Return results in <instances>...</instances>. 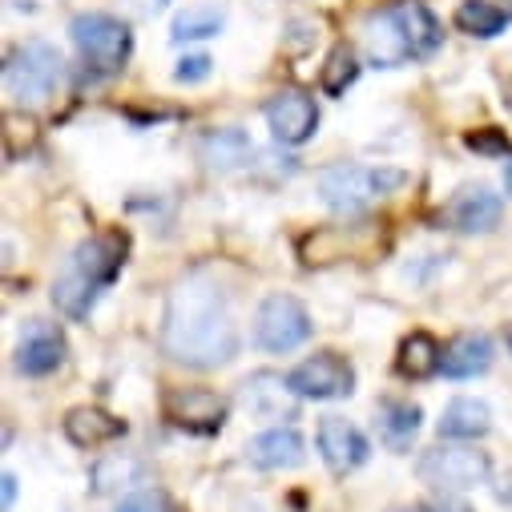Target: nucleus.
<instances>
[{"label":"nucleus","instance_id":"nucleus-1","mask_svg":"<svg viewBox=\"0 0 512 512\" xmlns=\"http://www.w3.org/2000/svg\"><path fill=\"white\" fill-rule=\"evenodd\" d=\"M238 347H242V335H238L226 291L202 271L178 279L162 315V351L174 363L210 371L230 363Z\"/></svg>","mask_w":512,"mask_h":512},{"label":"nucleus","instance_id":"nucleus-2","mask_svg":"<svg viewBox=\"0 0 512 512\" xmlns=\"http://www.w3.org/2000/svg\"><path fill=\"white\" fill-rule=\"evenodd\" d=\"M125 267V238L121 234H97L85 238L73 254L65 271L53 283V303L61 315L69 319H85L93 311V303L101 299V291L121 275Z\"/></svg>","mask_w":512,"mask_h":512},{"label":"nucleus","instance_id":"nucleus-3","mask_svg":"<svg viewBox=\"0 0 512 512\" xmlns=\"http://www.w3.org/2000/svg\"><path fill=\"white\" fill-rule=\"evenodd\" d=\"M61 73H65V61L49 41H25L21 49H13L5 65V93L13 97V105L37 109L57 93Z\"/></svg>","mask_w":512,"mask_h":512},{"label":"nucleus","instance_id":"nucleus-4","mask_svg":"<svg viewBox=\"0 0 512 512\" xmlns=\"http://www.w3.org/2000/svg\"><path fill=\"white\" fill-rule=\"evenodd\" d=\"M69 37H73L81 61H85L93 73H101V77L121 73L125 61H130V53H134V33H130V25L117 21V17H109V13H81V17H73Z\"/></svg>","mask_w":512,"mask_h":512},{"label":"nucleus","instance_id":"nucleus-5","mask_svg":"<svg viewBox=\"0 0 512 512\" xmlns=\"http://www.w3.org/2000/svg\"><path fill=\"white\" fill-rule=\"evenodd\" d=\"M404 182H408L404 170H371V166H347V162H339V166H327L319 174V198L331 210H339V214H355L367 202L400 190Z\"/></svg>","mask_w":512,"mask_h":512},{"label":"nucleus","instance_id":"nucleus-6","mask_svg":"<svg viewBox=\"0 0 512 512\" xmlns=\"http://www.w3.org/2000/svg\"><path fill=\"white\" fill-rule=\"evenodd\" d=\"M315 323H311V311L295 299V295H267L254 311V343L271 355H287L295 347H303L311 339Z\"/></svg>","mask_w":512,"mask_h":512},{"label":"nucleus","instance_id":"nucleus-7","mask_svg":"<svg viewBox=\"0 0 512 512\" xmlns=\"http://www.w3.org/2000/svg\"><path fill=\"white\" fill-rule=\"evenodd\" d=\"M416 472L436 492H468L488 480V456L476 448H432L420 456Z\"/></svg>","mask_w":512,"mask_h":512},{"label":"nucleus","instance_id":"nucleus-8","mask_svg":"<svg viewBox=\"0 0 512 512\" xmlns=\"http://www.w3.org/2000/svg\"><path fill=\"white\" fill-rule=\"evenodd\" d=\"M287 379L299 392V400H343L355 392V371L339 351H319L303 359Z\"/></svg>","mask_w":512,"mask_h":512},{"label":"nucleus","instance_id":"nucleus-9","mask_svg":"<svg viewBox=\"0 0 512 512\" xmlns=\"http://www.w3.org/2000/svg\"><path fill=\"white\" fill-rule=\"evenodd\" d=\"M162 412L170 424H178L194 436H210L226 424V400L210 388H170L162 396Z\"/></svg>","mask_w":512,"mask_h":512},{"label":"nucleus","instance_id":"nucleus-10","mask_svg":"<svg viewBox=\"0 0 512 512\" xmlns=\"http://www.w3.org/2000/svg\"><path fill=\"white\" fill-rule=\"evenodd\" d=\"M267 125L271 134L283 142V146H303L315 138L319 130V109L315 101L303 93V89H279L271 101H267Z\"/></svg>","mask_w":512,"mask_h":512},{"label":"nucleus","instance_id":"nucleus-11","mask_svg":"<svg viewBox=\"0 0 512 512\" xmlns=\"http://www.w3.org/2000/svg\"><path fill=\"white\" fill-rule=\"evenodd\" d=\"M315 444H319V456H323V464L335 472V476H347V472H355L367 456H371V444H367V436L351 424V420H343V416H327V420H319V432H315Z\"/></svg>","mask_w":512,"mask_h":512},{"label":"nucleus","instance_id":"nucleus-12","mask_svg":"<svg viewBox=\"0 0 512 512\" xmlns=\"http://www.w3.org/2000/svg\"><path fill=\"white\" fill-rule=\"evenodd\" d=\"M363 41H367V61L379 65V69H396V65L412 61V45H408V33H404V21H400L396 5L367 17Z\"/></svg>","mask_w":512,"mask_h":512},{"label":"nucleus","instance_id":"nucleus-13","mask_svg":"<svg viewBox=\"0 0 512 512\" xmlns=\"http://www.w3.org/2000/svg\"><path fill=\"white\" fill-rule=\"evenodd\" d=\"M242 408L254 416V420H291L295 412V400L299 392L291 388V379L283 375H271V371H259L242 383Z\"/></svg>","mask_w":512,"mask_h":512},{"label":"nucleus","instance_id":"nucleus-14","mask_svg":"<svg viewBox=\"0 0 512 512\" xmlns=\"http://www.w3.org/2000/svg\"><path fill=\"white\" fill-rule=\"evenodd\" d=\"M65 335L41 319H29L21 343H17V371L21 375H53L61 363H65Z\"/></svg>","mask_w":512,"mask_h":512},{"label":"nucleus","instance_id":"nucleus-15","mask_svg":"<svg viewBox=\"0 0 512 512\" xmlns=\"http://www.w3.org/2000/svg\"><path fill=\"white\" fill-rule=\"evenodd\" d=\"M504 214V202L500 194H492L488 186H464L452 202H448V222L464 234H484L500 222Z\"/></svg>","mask_w":512,"mask_h":512},{"label":"nucleus","instance_id":"nucleus-16","mask_svg":"<svg viewBox=\"0 0 512 512\" xmlns=\"http://www.w3.org/2000/svg\"><path fill=\"white\" fill-rule=\"evenodd\" d=\"M250 460L267 468V472H287V468H299L307 460V444L295 428H271L263 436H254L250 440Z\"/></svg>","mask_w":512,"mask_h":512},{"label":"nucleus","instance_id":"nucleus-17","mask_svg":"<svg viewBox=\"0 0 512 512\" xmlns=\"http://www.w3.org/2000/svg\"><path fill=\"white\" fill-rule=\"evenodd\" d=\"M492 359H496V347H492L488 335H456V339L444 347L440 371H444L448 379H476V375H484V371L492 367Z\"/></svg>","mask_w":512,"mask_h":512},{"label":"nucleus","instance_id":"nucleus-18","mask_svg":"<svg viewBox=\"0 0 512 512\" xmlns=\"http://www.w3.org/2000/svg\"><path fill=\"white\" fill-rule=\"evenodd\" d=\"M396 13H400V21H404L408 45H412V61L436 57L440 45H444V29H440V21L428 13V5H420V0H396Z\"/></svg>","mask_w":512,"mask_h":512},{"label":"nucleus","instance_id":"nucleus-19","mask_svg":"<svg viewBox=\"0 0 512 512\" xmlns=\"http://www.w3.org/2000/svg\"><path fill=\"white\" fill-rule=\"evenodd\" d=\"M492 432V408L476 396H456L440 416V436L448 440H480Z\"/></svg>","mask_w":512,"mask_h":512},{"label":"nucleus","instance_id":"nucleus-20","mask_svg":"<svg viewBox=\"0 0 512 512\" xmlns=\"http://www.w3.org/2000/svg\"><path fill=\"white\" fill-rule=\"evenodd\" d=\"M65 436L77 448H101V444H113L125 436V420H117L101 408H73L65 416Z\"/></svg>","mask_w":512,"mask_h":512},{"label":"nucleus","instance_id":"nucleus-21","mask_svg":"<svg viewBox=\"0 0 512 512\" xmlns=\"http://www.w3.org/2000/svg\"><path fill=\"white\" fill-rule=\"evenodd\" d=\"M254 146L242 130H214L202 138L198 146V158L206 162V170H218V174H230V170H242L250 162Z\"/></svg>","mask_w":512,"mask_h":512},{"label":"nucleus","instance_id":"nucleus-22","mask_svg":"<svg viewBox=\"0 0 512 512\" xmlns=\"http://www.w3.org/2000/svg\"><path fill=\"white\" fill-rule=\"evenodd\" d=\"M444 363V347L428 335V331H412L404 343H400V355H396V371L404 379H428L436 375Z\"/></svg>","mask_w":512,"mask_h":512},{"label":"nucleus","instance_id":"nucleus-23","mask_svg":"<svg viewBox=\"0 0 512 512\" xmlns=\"http://www.w3.org/2000/svg\"><path fill=\"white\" fill-rule=\"evenodd\" d=\"M420 408L416 404H404V400H388L379 408V432L392 448H408L412 436L420 432Z\"/></svg>","mask_w":512,"mask_h":512},{"label":"nucleus","instance_id":"nucleus-24","mask_svg":"<svg viewBox=\"0 0 512 512\" xmlns=\"http://www.w3.org/2000/svg\"><path fill=\"white\" fill-rule=\"evenodd\" d=\"M504 9H496L492 0H460V9H456V29L468 33V37H496L504 33Z\"/></svg>","mask_w":512,"mask_h":512},{"label":"nucleus","instance_id":"nucleus-25","mask_svg":"<svg viewBox=\"0 0 512 512\" xmlns=\"http://www.w3.org/2000/svg\"><path fill=\"white\" fill-rule=\"evenodd\" d=\"M222 25H226V13L202 5V9H186V13H178L174 25H170V37H174L178 45H182V41H210V37L222 33Z\"/></svg>","mask_w":512,"mask_h":512},{"label":"nucleus","instance_id":"nucleus-26","mask_svg":"<svg viewBox=\"0 0 512 512\" xmlns=\"http://www.w3.org/2000/svg\"><path fill=\"white\" fill-rule=\"evenodd\" d=\"M142 480V464L130 456H109L93 468V492H113V488H130Z\"/></svg>","mask_w":512,"mask_h":512},{"label":"nucleus","instance_id":"nucleus-27","mask_svg":"<svg viewBox=\"0 0 512 512\" xmlns=\"http://www.w3.org/2000/svg\"><path fill=\"white\" fill-rule=\"evenodd\" d=\"M355 77H359V65H355V53L351 49H331V57H327V65H323V73H319V85H323V93H331V97H339V93H347V85H355Z\"/></svg>","mask_w":512,"mask_h":512},{"label":"nucleus","instance_id":"nucleus-28","mask_svg":"<svg viewBox=\"0 0 512 512\" xmlns=\"http://www.w3.org/2000/svg\"><path fill=\"white\" fill-rule=\"evenodd\" d=\"M210 57L206 53H194V57H182L178 61V69H174V81H182V85H198V81H206L210 77Z\"/></svg>","mask_w":512,"mask_h":512},{"label":"nucleus","instance_id":"nucleus-29","mask_svg":"<svg viewBox=\"0 0 512 512\" xmlns=\"http://www.w3.org/2000/svg\"><path fill=\"white\" fill-rule=\"evenodd\" d=\"M117 512H170V500L162 492H134L117 504Z\"/></svg>","mask_w":512,"mask_h":512},{"label":"nucleus","instance_id":"nucleus-30","mask_svg":"<svg viewBox=\"0 0 512 512\" xmlns=\"http://www.w3.org/2000/svg\"><path fill=\"white\" fill-rule=\"evenodd\" d=\"M13 500H17V476L5 472V508H13Z\"/></svg>","mask_w":512,"mask_h":512},{"label":"nucleus","instance_id":"nucleus-31","mask_svg":"<svg viewBox=\"0 0 512 512\" xmlns=\"http://www.w3.org/2000/svg\"><path fill=\"white\" fill-rule=\"evenodd\" d=\"M504 186H508V194H512V158L504 162Z\"/></svg>","mask_w":512,"mask_h":512},{"label":"nucleus","instance_id":"nucleus-32","mask_svg":"<svg viewBox=\"0 0 512 512\" xmlns=\"http://www.w3.org/2000/svg\"><path fill=\"white\" fill-rule=\"evenodd\" d=\"M508 351H512V327H508Z\"/></svg>","mask_w":512,"mask_h":512},{"label":"nucleus","instance_id":"nucleus-33","mask_svg":"<svg viewBox=\"0 0 512 512\" xmlns=\"http://www.w3.org/2000/svg\"><path fill=\"white\" fill-rule=\"evenodd\" d=\"M508 17H512V0H508Z\"/></svg>","mask_w":512,"mask_h":512}]
</instances>
